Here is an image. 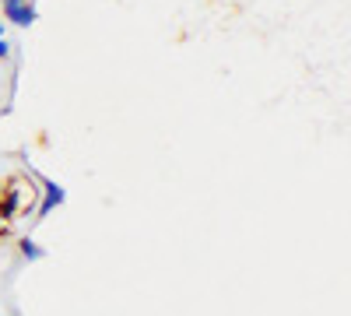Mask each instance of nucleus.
Segmentation results:
<instances>
[{
	"instance_id": "f257e3e1",
	"label": "nucleus",
	"mask_w": 351,
	"mask_h": 316,
	"mask_svg": "<svg viewBox=\"0 0 351 316\" xmlns=\"http://www.w3.org/2000/svg\"><path fill=\"white\" fill-rule=\"evenodd\" d=\"M43 200H39V208H36V221H43V218H49L56 208H60L64 204V200H67V190L60 186V183H56V180H43Z\"/></svg>"
},
{
	"instance_id": "f03ea898",
	"label": "nucleus",
	"mask_w": 351,
	"mask_h": 316,
	"mask_svg": "<svg viewBox=\"0 0 351 316\" xmlns=\"http://www.w3.org/2000/svg\"><path fill=\"white\" fill-rule=\"evenodd\" d=\"M4 14H8L14 25L28 28V25L36 21V4H28V0H14V4H4Z\"/></svg>"
},
{
	"instance_id": "7ed1b4c3",
	"label": "nucleus",
	"mask_w": 351,
	"mask_h": 316,
	"mask_svg": "<svg viewBox=\"0 0 351 316\" xmlns=\"http://www.w3.org/2000/svg\"><path fill=\"white\" fill-rule=\"evenodd\" d=\"M18 215H21V186H11V190L4 193V200H0V218L11 221V218H18Z\"/></svg>"
},
{
	"instance_id": "20e7f679",
	"label": "nucleus",
	"mask_w": 351,
	"mask_h": 316,
	"mask_svg": "<svg viewBox=\"0 0 351 316\" xmlns=\"http://www.w3.org/2000/svg\"><path fill=\"white\" fill-rule=\"evenodd\" d=\"M18 253H21V260H28V264H39L43 256H46V250H43L32 236H21V239H18Z\"/></svg>"
},
{
	"instance_id": "39448f33",
	"label": "nucleus",
	"mask_w": 351,
	"mask_h": 316,
	"mask_svg": "<svg viewBox=\"0 0 351 316\" xmlns=\"http://www.w3.org/2000/svg\"><path fill=\"white\" fill-rule=\"evenodd\" d=\"M11 56V46H8V39H0V60H8Z\"/></svg>"
},
{
	"instance_id": "423d86ee",
	"label": "nucleus",
	"mask_w": 351,
	"mask_h": 316,
	"mask_svg": "<svg viewBox=\"0 0 351 316\" xmlns=\"http://www.w3.org/2000/svg\"><path fill=\"white\" fill-rule=\"evenodd\" d=\"M4 228H8V221H4V218H0V232H4Z\"/></svg>"
},
{
	"instance_id": "0eeeda50",
	"label": "nucleus",
	"mask_w": 351,
	"mask_h": 316,
	"mask_svg": "<svg viewBox=\"0 0 351 316\" xmlns=\"http://www.w3.org/2000/svg\"><path fill=\"white\" fill-rule=\"evenodd\" d=\"M0 39H4V25H0Z\"/></svg>"
},
{
	"instance_id": "6e6552de",
	"label": "nucleus",
	"mask_w": 351,
	"mask_h": 316,
	"mask_svg": "<svg viewBox=\"0 0 351 316\" xmlns=\"http://www.w3.org/2000/svg\"><path fill=\"white\" fill-rule=\"evenodd\" d=\"M4 4H14V0H4Z\"/></svg>"
}]
</instances>
